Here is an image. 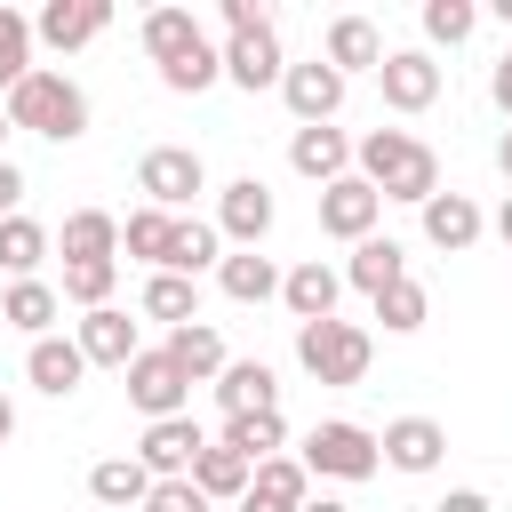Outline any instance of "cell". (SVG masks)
Returning a JSON list of instances; mask_svg holds the SVG:
<instances>
[{
    "label": "cell",
    "mask_w": 512,
    "mask_h": 512,
    "mask_svg": "<svg viewBox=\"0 0 512 512\" xmlns=\"http://www.w3.org/2000/svg\"><path fill=\"white\" fill-rule=\"evenodd\" d=\"M112 280H120V264H64L56 296H72L80 312H96V304H112Z\"/></svg>",
    "instance_id": "39"
},
{
    "label": "cell",
    "mask_w": 512,
    "mask_h": 512,
    "mask_svg": "<svg viewBox=\"0 0 512 512\" xmlns=\"http://www.w3.org/2000/svg\"><path fill=\"white\" fill-rule=\"evenodd\" d=\"M136 304H144V320H168V328H184V320H200V280H184V272H152Z\"/></svg>",
    "instance_id": "34"
},
{
    "label": "cell",
    "mask_w": 512,
    "mask_h": 512,
    "mask_svg": "<svg viewBox=\"0 0 512 512\" xmlns=\"http://www.w3.org/2000/svg\"><path fill=\"white\" fill-rule=\"evenodd\" d=\"M472 24H480V8H472V0H424V40H432V48L472 40Z\"/></svg>",
    "instance_id": "38"
},
{
    "label": "cell",
    "mask_w": 512,
    "mask_h": 512,
    "mask_svg": "<svg viewBox=\"0 0 512 512\" xmlns=\"http://www.w3.org/2000/svg\"><path fill=\"white\" fill-rule=\"evenodd\" d=\"M376 456H384L392 472H440V456H448V432H440L432 416H392V424L376 432Z\"/></svg>",
    "instance_id": "15"
},
{
    "label": "cell",
    "mask_w": 512,
    "mask_h": 512,
    "mask_svg": "<svg viewBox=\"0 0 512 512\" xmlns=\"http://www.w3.org/2000/svg\"><path fill=\"white\" fill-rule=\"evenodd\" d=\"M224 80L232 88H280V72H288V56H280V32H272V16H256V24H240V32H224Z\"/></svg>",
    "instance_id": "7"
},
{
    "label": "cell",
    "mask_w": 512,
    "mask_h": 512,
    "mask_svg": "<svg viewBox=\"0 0 512 512\" xmlns=\"http://www.w3.org/2000/svg\"><path fill=\"white\" fill-rule=\"evenodd\" d=\"M0 216H24V168L0 160Z\"/></svg>",
    "instance_id": "41"
},
{
    "label": "cell",
    "mask_w": 512,
    "mask_h": 512,
    "mask_svg": "<svg viewBox=\"0 0 512 512\" xmlns=\"http://www.w3.org/2000/svg\"><path fill=\"white\" fill-rule=\"evenodd\" d=\"M376 320H384V336H416V328L432 320V296H424V280H400V288H384V296H376Z\"/></svg>",
    "instance_id": "36"
},
{
    "label": "cell",
    "mask_w": 512,
    "mask_h": 512,
    "mask_svg": "<svg viewBox=\"0 0 512 512\" xmlns=\"http://www.w3.org/2000/svg\"><path fill=\"white\" fill-rule=\"evenodd\" d=\"M56 240H64V264H120V216L104 208H72Z\"/></svg>",
    "instance_id": "22"
},
{
    "label": "cell",
    "mask_w": 512,
    "mask_h": 512,
    "mask_svg": "<svg viewBox=\"0 0 512 512\" xmlns=\"http://www.w3.org/2000/svg\"><path fill=\"white\" fill-rule=\"evenodd\" d=\"M40 264H48V224L40 216H0V272L40 280Z\"/></svg>",
    "instance_id": "32"
},
{
    "label": "cell",
    "mask_w": 512,
    "mask_h": 512,
    "mask_svg": "<svg viewBox=\"0 0 512 512\" xmlns=\"http://www.w3.org/2000/svg\"><path fill=\"white\" fill-rule=\"evenodd\" d=\"M488 96H496V104H504V112H512V56H504V64H496V72H488Z\"/></svg>",
    "instance_id": "44"
},
{
    "label": "cell",
    "mask_w": 512,
    "mask_h": 512,
    "mask_svg": "<svg viewBox=\"0 0 512 512\" xmlns=\"http://www.w3.org/2000/svg\"><path fill=\"white\" fill-rule=\"evenodd\" d=\"M496 232H504V248H512V192H504V208H496Z\"/></svg>",
    "instance_id": "47"
},
{
    "label": "cell",
    "mask_w": 512,
    "mask_h": 512,
    "mask_svg": "<svg viewBox=\"0 0 512 512\" xmlns=\"http://www.w3.org/2000/svg\"><path fill=\"white\" fill-rule=\"evenodd\" d=\"M432 512H496V504H488V496H480V488H448V496H440V504H432Z\"/></svg>",
    "instance_id": "42"
},
{
    "label": "cell",
    "mask_w": 512,
    "mask_h": 512,
    "mask_svg": "<svg viewBox=\"0 0 512 512\" xmlns=\"http://www.w3.org/2000/svg\"><path fill=\"white\" fill-rule=\"evenodd\" d=\"M256 16H264L256 0H224V32H240V24H256Z\"/></svg>",
    "instance_id": "43"
},
{
    "label": "cell",
    "mask_w": 512,
    "mask_h": 512,
    "mask_svg": "<svg viewBox=\"0 0 512 512\" xmlns=\"http://www.w3.org/2000/svg\"><path fill=\"white\" fill-rule=\"evenodd\" d=\"M0 136H8V104H0Z\"/></svg>",
    "instance_id": "49"
},
{
    "label": "cell",
    "mask_w": 512,
    "mask_h": 512,
    "mask_svg": "<svg viewBox=\"0 0 512 512\" xmlns=\"http://www.w3.org/2000/svg\"><path fill=\"white\" fill-rule=\"evenodd\" d=\"M136 192H144V208L184 216V208L208 192V160H200L192 144H152V152L136 160Z\"/></svg>",
    "instance_id": "5"
},
{
    "label": "cell",
    "mask_w": 512,
    "mask_h": 512,
    "mask_svg": "<svg viewBox=\"0 0 512 512\" xmlns=\"http://www.w3.org/2000/svg\"><path fill=\"white\" fill-rule=\"evenodd\" d=\"M304 496H312V472L296 456H264L248 496H240V512H304Z\"/></svg>",
    "instance_id": "21"
},
{
    "label": "cell",
    "mask_w": 512,
    "mask_h": 512,
    "mask_svg": "<svg viewBox=\"0 0 512 512\" xmlns=\"http://www.w3.org/2000/svg\"><path fill=\"white\" fill-rule=\"evenodd\" d=\"M184 480H192L208 504H240V496H248V480H256V464H240L224 440H208V448L192 456V472H184Z\"/></svg>",
    "instance_id": "24"
},
{
    "label": "cell",
    "mask_w": 512,
    "mask_h": 512,
    "mask_svg": "<svg viewBox=\"0 0 512 512\" xmlns=\"http://www.w3.org/2000/svg\"><path fill=\"white\" fill-rule=\"evenodd\" d=\"M168 360H176L192 384H216V376H224V336H216L208 320H184V328H168Z\"/></svg>",
    "instance_id": "31"
},
{
    "label": "cell",
    "mask_w": 512,
    "mask_h": 512,
    "mask_svg": "<svg viewBox=\"0 0 512 512\" xmlns=\"http://www.w3.org/2000/svg\"><path fill=\"white\" fill-rule=\"evenodd\" d=\"M216 288H224L232 304H272V296H280V264L256 256V248H232V256L216 264Z\"/></svg>",
    "instance_id": "27"
},
{
    "label": "cell",
    "mask_w": 512,
    "mask_h": 512,
    "mask_svg": "<svg viewBox=\"0 0 512 512\" xmlns=\"http://www.w3.org/2000/svg\"><path fill=\"white\" fill-rule=\"evenodd\" d=\"M280 104L296 112V128H328V120L344 112V72H336L328 56H304V64L280 72Z\"/></svg>",
    "instance_id": "8"
},
{
    "label": "cell",
    "mask_w": 512,
    "mask_h": 512,
    "mask_svg": "<svg viewBox=\"0 0 512 512\" xmlns=\"http://www.w3.org/2000/svg\"><path fill=\"white\" fill-rule=\"evenodd\" d=\"M296 464H304L312 480H368V472H384L376 432H368V424H352V416L312 424V432H304V448H296Z\"/></svg>",
    "instance_id": "4"
},
{
    "label": "cell",
    "mask_w": 512,
    "mask_h": 512,
    "mask_svg": "<svg viewBox=\"0 0 512 512\" xmlns=\"http://www.w3.org/2000/svg\"><path fill=\"white\" fill-rule=\"evenodd\" d=\"M16 440V408H8V392H0V448Z\"/></svg>",
    "instance_id": "45"
},
{
    "label": "cell",
    "mask_w": 512,
    "mask_h": 512,
    "mask_svg": "<svg viewBox=\"0 0 512 512\" xmlns=\"http://www.w3.org/2000/svg\"><path fill=\"white\" fill-rule=\"evenodd\" d=\"M88 496H96V504H112V512H144L152 472H144L136 456H104V464H88Z\"/></svg>",
    "instance_id": "29"
},
{
    "label": "cell",
    "mask_w": 512,
    "mask_h": 512,
    "mask_svg": "<svg viewBox=\"0 0 512 512\" xmlns=\"http://www.w3.org/2000/svg\"><path fill=\"white\" fill-rule=\"evenodd\" d=\"M496 168H504V176H512V128H504V144H496Z\"/></svg>",
    "instance_id": "48"
},
{
    "label": "cell",
    "mask_w": 512,
    "mask_h": 512,
    "mask_svg": "<svg viewBox=\"0 0 512 512\" xmlns=\"http://www.w3.org/2000/svg\"><path fill=\"white\" fill-rule=\"evenodd\" d=\"M240 464H264V456H280L288 448V416L280 408H256V416H224V432H216Z\"/></svg>",
    "instance_id": "28"
},
{
    "label": "cell",
    "mask_w": 512,
    "mask_h": 512,
    "mask_svg": "<svg viewBox=\"0 0 512 512\" xmlns=\"http://www.w3.org/2000/svg\"><path fill=\"white\" fill-rule=\"evenodd\" d=\"M200 40H208V32H200V16H192V8H152V16H144V56H152L160 72H168V64H184Z\"/></svg>",
    "instance_id": "25"
},
{
    "label": "cell",
    "mask_w": 512,
    "mask_h": 512,
    "mask_svg": "<svg viewBox=\"0 0 512 512\" xmlns=\"http://www.w3.org/2000/svg\"><path fill=\"white\" fill-rule=\"evenodd\" d=\"M416 216H424V240H432V248H448V256H464V248L488 232V216H480V200H472V192H432Z\"/></svg>",
    "instance_id": "17"
},
{
    "label": "cell",
    "mask_w": 512,
    "mask_h": 512,
    "mask_svg": "<svg viewBox=\"0 0 512 512\" xmlns=\"http://www.w3.org/2000/svg\"><path fill=\"white\" fill-rule=\"evenodd\" d=\"M344 280H352V288H360V296L376 304L384 288H400V280H408V248H400L392 232H368V240H360V248L344 256Z\"/></svg>",
    "instance_id": "19"
},
{
    "label": "cell",
    "mask_w": 512,
    "mask_h": 512,
    "mask_svg": "<svg viewBox=\"0 0 512 512\" xmlns=\"http://www.w3.org/2000/svg\"><path fill=\"white\" fill-rule=\"evenodd\" d=\"M120 376H128V408H136L144 424H160V416H184V400H192V376L168 360V344H144V352H136Z\"/></svg>",
    "instance_id": "6"
},
{
    "label": "cell",
    "mask_w": 512,
    "mask_h": 512,
    "mask_svg": "<svg viewBox=\"0 0 512 512\" xmlns=\"http://www.w3.org/2000/svg\"><path fill=\"white\" fill-rule=\"evenodd\" d=\"M288 168L304 184H336V176H352V136L344 128H296L288 136Z\"/></svg>",
    "instance_id": "18"
},
{
    "label": "cell",
    "mask_w": 512,
    "mask_h": 512,
    "mask_svg": "<svg viewBox=\"0 0 512 512\" xmlns=\"http://www.w3.org/2000/svg\"><path fill=\"white\" fill-rule=\"evenodd\" d=\"M104 24H112V0H48V8L32 16V40L56 48V56H72V48H88Z\"/></svg>",
    "instance_id": "12"
},
{
    "label": "cell",
    "mask_w": 512,
    "mask_h": 512,
    "mask_svg": "<svg viewBox=\"0 0 512 512\" xmlns=\"http://www.w3.org/2000/svg\"><path fill=\"white\" fill-rule=\"evenodd\" d=\"M296 360H304L312 384H360L368 360H376V344H368V328H352V320H304V328H296Z\"/></svg>",
    "instance_id": "3"
},
{
    "label": "cell",
    "mask_w": 512,
    "mask_h": 512,
    "mask_svg": "<svg viewBox=\"0 0 512 512\" xmlns=\"http://www.w3.org/2000/svg\"><path fill=\"white\" fill-rule=\"evenodd\" d=\"M0 104H8V128H24V136H48V144L88 136V88L72 72H56V64H32Z\"/></svg>",
    "instance_id": "2"
},
{
    "label": "cell",
    "mask_w": 512,
    "mask_h": 512,
    "mask_svg": "<svg viewBox=\"0 0 512 512\" xmlns=\"http://www.w3.org/2000/svg\"><path fill=\"white\" fill-rule=\"evenodd\" d=\"M320 56H328V64L344 72V80H352V72H376V64H384V32H376L368 16H336V24H328V48H320Z\"/></svg>",
    "instance_id": "26"
},
{
    "label": "cell",
    "mask_w": 512,
    "mask_h": 512,
    "mask_svg": "<svg viewBox=\"0 0 512 512\" xmlns=\"http://www.w3.org/2000/svg\"><path fill=\"white\" fill-rule=\"evenodd\" d=\"M264 232H272V184H264V176H232V184L216 192V240L256 248Z\"/></svg>",
    "instance_id": "9"
},
{
    "label": "cell",
    "mask_w": 512,
    "mask_h": 512,
    "mask_svg": "<svg viewBox=\"0 0 512 512\" xmlns=\"http://www.w3.org/2000/svg\"><path fill=\"white\" fill-rule=\"evenodd\" d=\"M216 408H224V416L280 408V376H272L264 360H224V376H216Z\"/></svg>",
    "instance_id": "23"
},
{
    "label": "cell",
    "mask_w": 512,
    "mask_h": 512,
    "mask_svg": "<svg viewBox=\"0 0 512 512\" xmlns=\"http://www.w3.org/2000/svg\"><path fill=\"white\" fill-rule=\"evenodd\" d=\"M200 448H208V432H200L192 416H160V424H144V440H136V464H144L152 480H184Z\"/></svg>",
    "instance_id": "11"
},
{
    "label": "cell",
    "mask_w": 512,
    "mask_h": 512,
    "mask_svg": "<svg viewBox=\"0 0 512 512\" xmlns=\"http://www.w3.org/2000/svg\"><path fill=\"white\" fill-rule=\"evenodd\" d=\"M32 72V16L24 8H0V96Z\"/></svg>",
    "instance_id": "37"
},
{
    "label": "cell",
    "mask_w": 512,
    "mask_h": 512,
    "mask_svg": "<svg viewBox=\"0 0 512 512\" xmlns=\"http://www.w3.org/2000/svg\"><path fill=\"white\" fill-rule=\"evenodd\" d=\"M376 216H384V200H376L360 176L320 184V232H328V240H352V248H360V240L376 232Z\"/></svg>",
    "instance_id": "14"
},
{
    "label": "cell",
    "mask_w": 512,
    "mask_h": 512,
    "mask_svg": "<svg viewBox=\"0 0 512 512\" xmlns=\"http://www.w3.org/2000/svg\"><path fill=\"white\" fill-rule=\"evenodd\" d=\"M24 376H32V392H48V400H72V392H80V376H88V360H80V344H72V336H32V352H24Z\"/></svg>",
    "instance_id": "20"
},
{
    "label": "cell",
    "mask_w": 512,
    "mask_h": 512,
    "mask_svg": "<svg viewBox=\"0 0 512 512\" xmlns=\"http://www.w3.org/2000/svg\"><path fill=\"white\" fill-rule=\"evenodd\" d=\"M72 344H80V360H88V368H128V360L144 352V336H136V320H128L120 304H96V312H80Z\"/></svg>",
    "instance_id": "10"
},
{
    "label": "cell",
    "mask_w": 512,
    "mask_h": 512,
    "mask_svg": "<svg viewBox=\"0 0 512 512\" xmlns=\"http://www.w3.org/2000/svg\"><path fill=\"white\" fill-rule=\"evenodd\" d=\"M144 512H208V496H200L192 480H152V496H144Z\"/></svg>",
    "instance_id": "40"
},
{
    "label": "cell",
    "mask_w": 512,
    "mask_h": 512,
    "mask_svg": "<svg viewBox=\"0 0 512 512\" xmlns=\"http://www.w3.org/2000/svg\"><path fill=\"white\" fill-rule=\"evenodd\" d=\"M304 512H352V504H336V496H304Z\"/></svg>",
    "instance_id": "46"
},
{
    "label": "cell",
    "mask_w": 512,
    "mask_h": 512,
    "mask_svg": "<svg viewBox=\"0 0 512 512\" xmlns=\"http://www.w3.org/2000/svg\"><path fill=\"white\" fill-rule=\"evenodd\" d=\"M0 328H8V320H0Z\"/></svg>",
    "instance_id": "50"
},
{
    "label": "cell",
    "mask_w": 512,
    "mask_h": 512,
    "mask_svg": "<svg viewBox=\"0 0 512 512\" xmlns=\"http://www.w3.org/2000/svg\"><path fill=\"white\" fill-rule=\"evenodd\" d=\"M56 312H64V296L48 280H8V296H0V320L24 336H56Z\"/></svg>",
    "instance_id": "30"
},
{
    "label": "cell",
    "mask_w": 512,
    "mask_h": 512,
    "mask_svg": "<svg viewBox=\"0 0 512 512\" xmlns=\"http://www.w3.org/2000/svg\"><path fill=\"white\" fill-rule=\"evenodd\" d=\"M352 176H360L376 200H408V208H424V200L440 192V152L416 144L408 128H368V136L352 144Z\"/></svg>",
    "instance_id": "1"
},
{
    "label": "cell",
    "mask_w": 512,
    "mask_h": 512,
    "mask_svg": "<svg viewBox=\"0 0 512 512\" xmlns=\"http://www.w3.org/2000/svg\"><path fill=\"white\" fill-rule=\"evenodd\" d=\"M168 232H176V216H160V208H136V216L120 224V248H128L136 264H152V272H160V264H168Z\"/></svg>",
    "instance_id": "35"
},
{
    "label": "cell",
    "mask_w": 512,
    "mask_h": 512,
    "mask_svg": "<svg viewBox=\"0 0 512 512\" xmlns=\"http://www.w3.org/2000/svg\"><path fill=\"white\" fill-rule=\"evenodd\" d=\"M208 264H224V240H216V224H200V216H176V232H168V264H160V272H184V280H200Z\"/></svg>",
    "instance_id": "33"
},
{
    "label": "cell",
    "mask_w": 512,
    "mask_h": 512,
    "mask_svg": "<svg viewBox=\"0 0 512 512\" xmlns=\"http://www.w3.org/2000/svg\"><path fill=\"white\" fill-rule=\"evenodd\" d=\"M376 88H384V104H392V112H424V104L440 96V64H432L424 48H384Z\"/></svg>",
    "instance_id": "13"
},
{
    "label": "cell",
    "mask_w": 512,
    "mask_h": 512,
    "mask_svg": "<svg viewBox=\"0 0 512 512\" xmlns=\"http://www.w3.org/2000/svg\"><path fill=\"white\" fill-rule=\"evenodd\" d=\"M336 296H344V272L320 264V256H304V264L280 272V304L296 312V328H304V320H336Z\"/></svg>",
    "instance_id": "16"
}]
</instances>
